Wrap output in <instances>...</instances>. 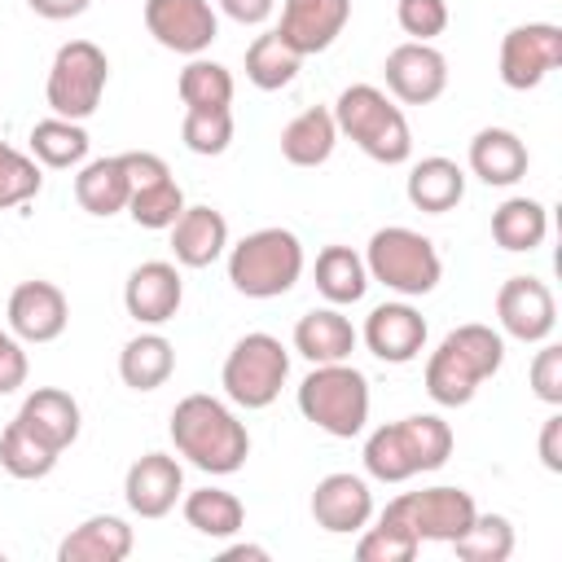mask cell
Masks as SVG:
<instances>
[{"label":"cell","mask_w":562,"mask_h":562,"mask_svg":"<svg viewBox=\"0 0 562 562\" xmlns=\"http://www.w3.org/2000/svg\"><path fill=\"white\" fill-rule=\"evenodd\" d=\"M171 443L202 474H237L250 457V435L237 413L215 395H184L171 408Z\"/></svg>","instance_id":"obj_1"},{"label":"cell","mask_w":562,"mask_h":562,"mask_svg":"<svg viewBox=\"0 0 562 562\" xmlns=\"http://www.w3.org/2000/svg\"><path fill=\"white\" fill-rule=\"evenodd\" d=\"M505 338L492 325H457L443 334V342L426 360V395L439 408H461L474 400V391L501 369Z\"/></svg>","instance_id":"obj_2"},{"label":"cell","mask_w":562,"mask_h":562,"mask_svg":"<svg viewBox=\"0 0 562 562\" xmlns=\"http://www.w3.org/2000/svg\"><path fill=\"white\" fill-rule=\"evenodd\" d=\"M448 457H452V426L435 413L386 422L364 439V470L378 483H404L413 474L439 470Z\"/></svg>","instance_id":"obj_3"},{"label":"cell","mask_w":562,"mask_h":562,"mask_svg":"<svg viewBox=\"0 0 562 562\" xmlns=\"http://www.w3.org/2000/svg\"><path fill=\"white\" fill-rule=\"evenodd\" d=\"M338 136H347L360 154H369L382 167H400L413 158V132L404 110L373 83H351L334 101Z\"/></svg>","instance_id":"obj_4"},{"label":"cell","mask_w":562,"mask_h":562,"mask_svg":"<svg viewBox=\"0 0 562 562\" xmlns=\"http://www.w3.org/2000/svg\"><path fill=\"white\" fill-rule=\"evenodd\" d=\"M303 277V241L290 228H255L228 250V281L246 299H281Z\"/></svg>","instance_id":"obj_5"},{"label":"cell","mask_w":562,"mask_h":562,"mask_svg":"<svg viewBox=\"0 0 562 562\" xmlns=\"http://www.w3.org/2000/svg\"><path fill=\"white\" fill-rule=\"evenodd\" d=\"M299 413L334 439H356L369 422V378L347 360L312 364L299 382Z\"/></svg>","instance_id":"obj_6"},{"label":"cell","mask_w":562,"mask_h":562,"mask_svg":"<svg viewBox=\"0 0 562 562\" xmlns=\"http://www.w3.org/2000/svg\"><path fill=\"white\" fill-rule=\"evenodd\" d=\"M364 268H369V281H382L400 299H422L443 277V263H439L435 241L422 237L417 228H404V224H386V228H378L369 237Z\"/></svg>","instance_id":"obj_7"},{"label":"cell","mask_w":562,"mask_h":562,"mask_svg":"<svg viewBox=\"0 0 562 562\" xmlns=\"http://www.w3.org/2000/svg\"><path fill=\"white\" fill-rule=\"evenodd\" d=\"M285 378H290V351L281 347V338L263 329L241 334L220 369V386L237 408H268L281 395Z\"/></svg>","instance_id":"obj_8"},{"label":"cell","mask_w":562,"mask_h":562,"mask_svg":"<svg viewBox=\"0 0 562 562\" xmlns=\"http://www.w3.org/2000/svg\"><path fill=\"white\" fill-rule=\"evenodd\" d=\"M110 83V61L92 40H70L57 48L53 66H48V83H44V101L57 119H75L83 123L88 114H97L101 97Z\"/></svg>","instance_id":"obj_9"},{"label":"cell","mask_w":562,"mask_h":562,"mask_svg":"<svg viewBox=\"0 0 562 562\" xmlns=\"http://www.w3.org/2000/svg\"><path fill=\"white\" fill-rule=\"evenodd\" d=\"M386 518L404 522L422 544L426 540H439V544H452L479 514L474 496L465 487H422V492H404L395 501H386L382 509Z\"/></svg>","instance_id":"obj_10"},{"label":"cell","mask_w":562,"mask_h":562,"mask_svg":"<svg viewBox=\"0 0 562 562\" xmlns=\"http://www.w3.org/2000/svg\"><path fill=\"white\" fill-rule=\"evenodd\" d=\"M562 66V26L553 22H522L501 40V83L527 92L544 83L549 70Z\"/></svg>","instance_id":"obj_11"},{"label":"cell","mask_w":562,"mask_h":562,"mask_svg":"<svg viewBox=\"0 0 562 562\" xmlns=\"http://www.w3.org/2000/svg\"><path fill=\"white\" fill-rule=\"evenodd\" d=\"M145 31L167 53L202 57L220 35V18L211 0H145Z\"/></svg>","instance_id":"obj_12"},{"label":"cell","mask_w":562,"mask_h":562,"mask_svg":"<svg viewBox=\"0 0 562 562\" xmlns=\"http://www.w3.org/2000/svg\"><path fill=\"white\" fill-rule=\"evenodd\" d=\"M382 75H386V92L395 101H404V105H430L448 88V57L435 44L408 40V44H395L386 53Z\"/></svg>","instance_id":"obj_13"},{"label":"cell","mask_w":562,"mask_h":562,"mask_svg":"<svg viewBox=\"0 0 562 562\" xmlns=\"http://www.w3.org/2000/svg\"><path fill=\"white\" fill-rule=\"evenodd\" d=\"M496 321L518 342H544L558 325L553 290L540 277H509L496 290Z\"/></svg>","instance_id":"obj_14"},{"label":"cell","mask_w":562,"mask_h":562,"mask_svg":"<svg viewBox=\"0 0 562 562\" xmlns=\"http://www.w3.org/2000/svg\"><path fill=\"white\" fill-rule=\"evenodd\" d=\"M123 496L127 509L136 518H167L176 509V501L184 496V470L171 452H145L127 465L123 479Z\"/></svg>","instance_id":"obj_15"},{"label":"cell","mask_w":562,"mask_h":562,"mask_svg":"<svg viewBox=\"0 0 562 562\" xmlns=\"http://www.w3.org/2000/svg\"><path fill=\"white\" fill-rule=\"evenodd\" d=\"M184 303V281L176 272V263L167 259H145L127 272L123 285V307L136 325H167Z\"/></svg>","instance_id":"obj_16"},{"label":"cell","mask_w":562,"mask_h":562,"mask_svg":"<svg viewBox=\"0 0 562 562\" xmlns=\"http://www.w3.org/2000/svg\"><path fill=\"white\" fill-rule=\"evenodd\" d=\"M70 325V303L53 281H22L9 294V329L18 342H53Z\"/></svg>","instance_id":"obj_17"},{"label":"cell","mask_w":562,"mask_h":562,"mask_svg":"<svg viewBox=\"0 0 562 562\" xmlns=\"http://www.w3.org/2000/svg\"><path fill=\"white\" fill-rule=\"evenodd\" d=\"M347 22H351V0H285L277 35L299 57H312V53H325Z\"/></svg>","instance_id":"obj_18"},{"label":"cell","mask_w":562,"mask_h":562,"mask_svg":"<svg viewBox=\"0 0 562 562\" xmlns=\"http://www.w3.org/2000/svg\"><path fill=\"white\" fill-rule=\"evenodd\" d=\"M312 518L316 527H325L329 536H351V531H364L369 518H373V492L360 474H325L312 492Z\"/></svg>","instance_id":"obj_19"},{"label":"cell","mask_w":562,"mask_h":562,"mask_svg":"<svg viewBox=\"0 0 562 562\" xmlns=\"http://www.w3.org/2000/svg\"><path fill=\"white\" fill-rule=\"evenodd\" d=\"M364 347L386 364H408L426 347V316L413 303H378L364 321Z\"/></svg>","instance_id":"obj_20"},{"label":"cell","mask_w":562,"mask_h":562,"mask_svg":"<svg viewBox=\"0 0 562 562\" xmlns=\"http://www.w3.org/2000/svg\"><path fill=\"white\" fill-rule=\"evenodd\" d=\"M167 233L180 268H211L228 250V220L215 206H184Z\"/></svg>","instance_id":"obj_21"},{"label":"cell","mask_w":562,"mask_h":562,"mask_svg":"<svg viewBox=\"0 0 562 562\" xmlns=\"http://www.w3.org/2000/svg\"><path fill=\"white\" fill-rule=\"evenodd\" d=\"M18 422H22L31 435H40L48 448L66 452V448L79 439L83 413H79V400H75L70 391H61V386H35V391L22 400Z\"/></svg>","instance_id":"obj_22"},{"label":"cell","mask_w":562,"mask_h":562,"mask_svg":"<svg viewBox=\"0 0 562 562\" xmlns=\"http://www.w3.org/2000/svg\"><path fill=\"white\" fill-rule=\"evenodd\" d=\"M527 162H531V154H527L522 136L509 132V127H483L470 140V171L483 184L509 189V184H518L527 176Z\"/></svg>","instance_id":"obj_23"},{"label":"cell","mask_w":562,"mask_h":562,"mask_svg":"<svg viewBox=\"0 0 562 562\" xmlns=\"http://www.w3.org/2000/svg\"><path fill=\"white\" fill-rule=\"evenodd\" d=\"M136 536L123 518L114 514H92L79 527H70V536L57 544V562H123L132 553Z\"/></svg>","instance_id":"obj_24"},{"label":"cell","mask_w":562,"mask_h":562,"mask_svg":"<svg viewBox=\"0 0 562 562\" xmlns=\"http://www.w3.org/2000/svg\"><path fill=\"white\" fill-rule=\"evenodd\" d=\"M294 351L312 364H334V360H351L356 351V329L351 321L329 303V307H312L299 316L294 325Z\"/></svg>","instance_id":"obj_25"},{"label":"cell","mask_w":562,"mask_h":562,"mask_svg":"<svg viewBox=\"0 0 562 562\" xmlns=\"http://www.w3.org/2000/svg\"><path fill=\"white\" fill-rule=\"evenodd\" d=\"M334 145H338V123H334V110L325 105H307L281 127V158L290 167H321L329 162Z\"/></svg>","instance_id":"obj_26"},{"label":"cell","mask_w":562,"mask_h":562,"mask_svg":"<svg viewBox=\"0 0 562 562\" xmlns=\"http://www.w3.org/2000/svg\"><path fill=\"white\" fill-rule=\"evenodd\" d=\"M127 198H132V184H127V171H123V154L92 158V162L79 167V176H75V202L88 215L110 220V215L127 211Z\"/></svg>","instance_id":"obj_27"},{"label":"cell","mask_w":562,"mask_h":562,"mask_svg":"<svg viewBox=\"0 0 562 562\" xmlns=\"http://www.w3.org/2000/svg\"><path fill=\"white\" fill-rule=\"evenodd\" d=\"M404 193H408V202H413L417 211L443 215V211H452V206L465 198V171H461L452 158L430 154V158L413 162V171H408V180H404Z\"/></svg>","instance_id":"obj_28"},{"label":"cell","mask_w":562,"mask_h":562,"mask_svg":"<svg viewBox=\"0 0 562 562\" xmlns=\"http://www.w3.org/2000/svg\"><path fill=\"white\" fill-rule=\"evenodd\" d=\"M176 373V347L162 334H136L119 351V378L132 391H158Z\"/></svg>","instance_id":"obj_29"},{"label":"cell","mask_w":562,"mask_h":562,"mask_svg":"<svg viewBox=\"0 0 562 562\" xmlns=\"http://www.w3.org/2000/svg\"><path fill=\"white\" fill-rule=\"evenodd\" d=\"M316 290L325 303L334 307H347V303H360L364 290H369V268H364V255H356L351 246H325L316 255Z\"/></svg>","instance_id":"obj_30"},{"label":"cell","mask_w":562,"mask_h":562,"mask_svg":"<svg viewBox=\"0 0 562 562\" xmlns=\"http://www.w3.org/2000/svg\"><path fill=\"white\" fill-rule=\"evenodd\" d=\"M549 237V211L544 202L536 198H505L496 211H492V241L501 250H536L540 241Z\"/></svg>","instance_id":"obj_31"},{"label":"cell","mask_w":562,"mask_h":562,"mask_svg":"<svg viewBox=\"0 0 562 562\" xmlns=\"http://www.w3.org/2000/svg\"><path fill=\"white\" fill-rule=\"evenodd\" d=\"M180 509H184V522H189L198 536H211V540L237 536L241 522H246V505H241L233 492H224V487L184 492V496H180Z\"/></svg>","instance_id":"obj_32"},{"label":"cell","mask_w":562,"mask_h":562,"mask_svg":"<svg viewBox=\"0 0 562 562\" xmlns=\"http://www.w3.org/2000/svg\"><path fill=\"white\" fill-rule=\"evenodd\" d=\"M88 132H83V123H75V119H40L35 127H31V158L35 162H44V167H53V171H66V167H83V158H88Z\"/></svg>","instance_id":"obj_33"},{"label":"cell","mask_w":562,"mask_h":562,"mask_svg":"<svg viewBox=\"0 0 562 562\" xmlns=\"http://www.w3.org/2000/svg\"><path fill=\"white\" fill-rule=\"evenodd\" d=\"M299 66H303V57H299L277 31L255 35L250 48H246V79H250L255 88H263V92H277V88H285V83H294Z\"/></svg>","instance_id":"obj_34"},{"label":"cell","mask_w":562,"mask_h":562,"mask_svg":"<svg viewBox=\"0 0 562 562\" xmlns=\"http://www.w3.org/2000/svg\"><path fill=\"white\" fill-rule=\"evenodd\" d=\"M176 92L184 110H228L233 105V75L228 66L211 57H189V66L176 79Z\"/></svg>","instance_id":"obj_35"},{"label":"cell","mask_w":562,"mask_h":562,"mask_svg":"<svg viewBox=\"0 0 562 562\" xmlns=\"http://www.w3.org/2000/svg\"><path fill=\"white\" fill-rule=\"evenodd\" d=\"M57 448H48L40 435H31L18 417L4 426L0 435V465L13 474V479H48L53 465H57Z\"/></svg>","instance_id":"obj_36"},{"label":"cell","mask_w":562,"mask_h":562,"mask_svg":"<svg viewBox=\"0 0 562 562\" xmlns=\"http://www.w3.org/2000/svg\"><path fill=\"white\" fill-rule=\"evenodd\" d=\"M461 562H505L514 553V527L505 514H474V522L452 540Z\"/></svg>","instance_id":"obj_37"},{"label":"cell","mask_w":562,"mask_h":562,"mask_svg":"<svg viewBox=\"0 0 562 562\" xmlns=\"http://www.w3.org/2000/svg\"><path fill=\"white\" fill-rule=\"evenodd\" d=\"M189 202H184V189L176 184V176H162V180H154V184H140V189H132V198H127V215L140 224V228H171L176 220H180V211H184Z\"/></svg>","instance_id":"obj_38"},{"label":"cell","mask_w":562,"mask_h":562,"mask_svg":"<svg viewBox=\"0 0 562 562\" xmlns=\"http://www.w3.org/2000/svg\"><path fill=\"white\" fill-rule=\"evenodd\" d=\"M417 549H422V540L404 522H395L386 514H378V527H369L356 540V558L360 562H413Z\"/></svg>","instance_id":"obj_39"},{"label":"cell","mask_w":562,"mask_h":562,"mask_svg":"<svg viewBox=\"0 0 562 562\" xmlns=\"http://www.w3.org/2000/svg\"><path fill=\"white\" fill-rule=\"evenodd\" d=\"M180 140L189 154H202V158L224 154L233 145V110H184Z\"/></svg>","instance_id":"obj_40"},{"label":"cell","mask_w":562,"mask_h":562,"mask_svg":"<svg viewBox=\"0 0 562 562\" xmlns=\"http://www.w3.org/2000/svg\"><path fill=\"white\" fill-rule=\"evenodd\" d=\"M44 176H40V162L22 149H13L9 140H0V211H13V206H26L35 193H40Z\"/></svg>","instance_id":"obj_41"},{"label":"cell","mask_w":562,"mask_h":562,"mask_svg":"<svg viewBox=\"0 0 562 562\" xmlns=\"http://www.w3.org/2000/svg\"><path fill=\"white\" fill-rule=\"evenodd\" d=\"M395 22L404 35L430 44L435 35L448 31V0H400L395 4Z\"/></svg>","instance_id":"obj_42"},{"label":"cell","mask_w":562,"mask_h":562,"mask_svg":"<svg viewBox=\"0 0 562 562\" xmlns=\"http://www.w3.org/2000/svg\"><path fill=\"white\" fill-rule=\"evenodd\" d=\"M531 391H536V400H544L553 408L562 404V347L549 338L531 360Z\"/></svg>","instance_id":"obj_43"},{"label":"cell","mask_w":562,"mask_h":562,"mask_svg":"<svg viewBox=\"0 0 562 562\" xmlns=\"http://www.w3.org/2000/svg\"><path fill=\"white\" fill-rule=\"evenodd\" d=\"M26 351H22V342L9 334L4 342H0V395H9V391H18L22 382H26Z\"/></svg>","instance_id":"obj_44"},{"label":"cell","mask_w":562,"mask_h":562,"mask_svg":"<svg viewBox=\"0 0 562 562\" xmlns=\"http://www.w3.org/2000/svg\"><path fill=\"white\" fill-rule=\"evenodd\" d=\"M233 22H241V26H263L268 18H272V9H277V0H215Z\"/></svg>","instance_id":"obj_45"},{"label":"cell","mask_w":562,"mask_h":562,"mask_svg":"<svg viewBox=\"0 0 562 562\" xmlns=\"http://www.w3.org/2000/svg\"><path fill=\"white\" fill-rule=\"evenodd\" d=\"M540 461L544 470H562V413H549L544 426H540Z\"/></svg>","instance_id":"obj_46"},{"label":"cell","mask_w":562,"mask_h":562,"mask_svg":"<svg viewBox=\"0 0 562 562\" xmlns=\"http://www.w3.org/2000/svg\"><path fill=\"white\" fill-rule=\"evenodd\" d=\"M26 4H31V13H40L48 22H66V18H79L92 0H26Z\"/></svg>","instance_id":"obj_47"},{"label":"cell","mask_w":562,"mask_h":562,"mask_svg":"<svg viewBox=\"0 0 562 562\" xmlns=\"http://www.w3.org/2000/svg\"><path fill=\"white\" fill-rule=\"evenodd\" d=\"M237 558H255V562H263L268 549H259V544H233V549H224V562H237Z\"/></svg>","instance_id":"obj_48"},{"label":"cell","mask_w":562,"mask_h":562,"mask_svg":"<svg viewBox=\"0 0 562 562\" xmlns=\"http://www.w3.org/2000/svg\"><path fill=\"white\" fill-rule=\"evenodd\" d=\"M4 338H9V334H4V329H0V342H4Z\"/></svg>","instance_id":"obj_49"},{"label":"cell","mask_w":562,"mask_h":562,"mask_svg":"<svg viewBox=\"0 0 562 562\" xmlns=\"http://www.w3.org/2000/svg\"><path fill=\"white\" fill-rule=\"evenodd\" d=\"M0 558H4V553H0Z\"/></svg>","instance_id":"obj_50"}]
</instances>
